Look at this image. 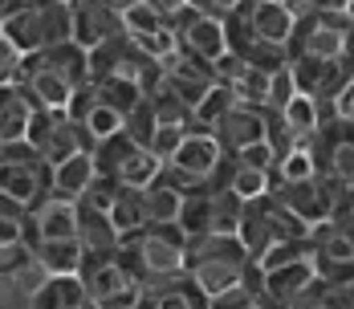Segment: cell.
I'll list each match as a JSON object with an SVG mask.
<instances>
[{
	"label": "cell",
	"instance_id": "obj_1",
	"mask_svg": "<svg viewBox=\"0 0 354 309\" xmlns=\"http://www.w3.org/2000/svg\"><path fill=\"white\" fill-rule=\"evenodd\" d=\"M187 236L179 224H147L142 232L122 241L118 261L135 273L142 293H159L187 277Z\"/></svg>",
	"mask_w": 354,
	"mask_h": 309
},
{
	"label": "cell",
	"instance_id": "obj_2",
	"mask_svg": "<svg viewBox=\"0 0 354 309\" xmlns=\"http://www.w3.org/2000/svg\"><path fill=\"white\" fill-rule=\"evenodd\" d=\"M248 269H252V256L241 236H200L187 244V277L208 301L236 289Z\"/></svg>",
	"mask_w": 354,
	"mask_h": 309
},
{
	"label": "cell",
	"instance_id": "obj_3",
	"mask_svg": "<svg viewBox=\"0 0 354 309\" xmlns=\"http://www.w3.org/2000/svg\"><path fill=\"white\" fill-rule=\"evenodd\" d=\"M0 41L17 45L25 57H33L41 49L66 45L73 41V12L70 4H53V0H33L29 8L12 12L0 21Z\"/></svg>",
	"mask_w": 354,
	"mask_h": 309
},
{
	"label": "cell",
	"instance_id": "obj_4",
	"mask_svg": "<svg viewBox=\"0 0 354 309\" xmlns=\"http://www.w3.org/2000/svg\"><path fill=\"white\" fill-rule=\"evenodd\" d=\"M0 196L25 204L29 212L45 196H53V167L37 155L29 142L0 147Z\"/></svg>",
	"mask_w": 354,
	"mask_h": 309
},
{
	"label": "cell",
	"instance_id": "obj_5",
	"mask_svg": "<svg viewBox=\"0 0 354 309\" xmlns=\"http://www.w3.org/2000/svg\"><path fill=\"white\" fill-rule=\"evenodd\" d=\"M25 142L33 147L49 167H57V163H66L73 155H86V151L98 147L94 135L86 131V122H77L70 110H37Z\"/></svg>",
	"mask_w": 354,
	"mask_h": 309
},
{
	"label": "cell",
	"instance_id": "obj_6",
	"mask_svg": "<svg viewBox=\"0 0 354 309\" xmlns=\"http://www.w3.org/2000/svg\"><path fill=\"white\" fill-rule=\"evenodd\" d=\"M224 147L216 142L212 131H204V127H192L187 138L179 142L176 159L163 167V183H171L179 191H196V187H208L220 167H224Z\"/></svg>",
	"mask_w": 354,
	"mask_h": 309
},
{
	"label": "cell",
	"instance_id": "obj_7",
	"mask_svg": "<svg viewBox=\"0 0 354 309\" xmlns=\"http://www.w3.org/2000/svg\"><path fill=\"white\" fill-rule=\"evenodd\" d=\"M139 82L142 90L151 94L159 82H163V66L155 57H147L131 37H114L106 45H98L90 53V82Z\"/></svg>",
	"mask_w": 354,
	"mask_h": 309
},
{
	"label": "cell",
	"instance_id": "obj_8",
	"mask_svg": "<svg viewBox=\"0 0 354 309\" xmlns=\"http://www.w3.org/2000/svg\"><path fill=\"white\" fill-rule=\"evenodd\" d=\"M94 163H98V175H102V179L127 183V187H142V191L163 179V163H159L147 147L131 142L127 131L106 138V142H98V147H94Z\"/></svg>",
	"mask_w": 354,
	"mask_h": 309
},
{
	"label": "cell",
	"instance_id": "obj_9",
	"mask_svg": "<svg viewBox=\"0 0 354 309\" xmlns=\"http://www.w3.org/2000/svg\"><path fill=\"white\" fill-rule=\"evenodd\" d=\"M45 285H49V273L37 261L33 244L0 248V309H33Z\"/></svg>",
	"mask_w": 354,
	"mask_h": 309
},
{
	"label": "cell",
	"instance_id": "obj_10",
	"mask_svg": "<svg viewBox=\"0 0 354 309\" xmlns=\"http://www.w3.org/2000/svg\"><path fill=\"white\" fill-rule=\"evenodd\" d=\"M82 285H86V297H90L94 309H135L142 297V285L135 281V273L118 256H110V261H86Z\"/></svg>",
	"mask_w": 354,
	"mask_h": 309
},
{
	"label": "cell",
	"instance_id": "obj_11",
	"mask_svg": "<svg viewBox=\"0 0 354 309\" xmlns=\"http://www.w3.org/2000/svg\"><path fill=\"white\" fill-rule=\"evenodd\" d=\"M351 21L346 17H301L297 21V33L289 41V57H318L326 66H338L346 57V45H351Z\"/></svg>",
	"mask_w": 354,
	"mask_h": 309
},
{
	"label": "cell",
	"instance_id": "obj_12",
	"mask_svg": "<svg viewBox=\"0 0 354 309\" xmlns=\"http://www.w3.org/2000/svg\"><path fill=\"white\" fill-rule=\"evenodd\" d=\"M176 37H179V49L183 53H192V57H200V62H208V66H220L228 53H232V45H228V25L224 21H216V17H204V12H179L176 21Z\"/></svg>",
	"mask_w": 354,
	"mask_h": 309
},
{
	"label": "cell",
	"instance_id": "obj_13",
	"mask_svg": "<svg viewBox=\"0 0 354 309\" xmlns=\"http://www.w3.org/2000/svg\"><path fill=\"white\" fill-rule=\"evenodd\" d=\"M273 196H277L289 212H297L310 228L330 224L334 212H338V204H342V196L334 191V183H330L326 175L301 179V183H281V187H273Z\"/></svg>",
	"mask_w": 354,
	"mask_h": 309
},
{
	"label": "cell",
	"instance_id": "obj_14",
	"mask_svg": "<svg viewBox=\"0 0 354 309\" xmlns=\"http://www.w3.org/2000/svg\"><path fill=\"white\" fill-rule=\"evenodd\" d=\"M314 159H318V175L334 183V191L342 200H354V131L330 122L314 147Z\"/></svg>",
	"mask_w": 354,
	"mask_h": 309
},
{
	"label": "cell",
	"instance_id": "obj_15",
	"mask_svg": "<svg viewBox=\"0 0 354 309\" xmlns=\"http://www.w3.org/2000/svg\"><path fill=\"white\" fill-rule=\"evenodd\" d=\"M73 41L82 49H98L114 37H122V0H73Z\"/></svg>",
	"mask_w": 354,
	"mask_h": 309
},
{
	"label": "cell",
	"instance_id": "obj_16",
	"mask_svg": "<svg viewBox=\"0 0 354 309\" xmlns=\"http://www.w3.org/2000/svg\"><path fill=\"white\" fill-rule=\"evenodd\" d=\"M241 17H245V29L252 41L285 49V53H289V41H293L297 21H301L285 0H248L245 8H241Z\"/></svg>",
	"mask_w": 354,
	"mask_h": 309
},
{
	"label": "cell",
	"instance_id": "obj_17",
	"mask_svg": "<svg viewBox=\"0 0 354 309\" xmlns=\"http://www.w3.org/2000/svg\"><path fill=\"white\" fill-rule=\"evenodd\" d=\"M269 127H273V114H269V110L236 102L212 127V135H216V142L224 147V155H228V159H236V155L248 151L252 142H265V138H269Z\"/></svg>",
	"mask_w": 354,
	"mask_h": 309
},
{
	"label": "cell",
	"instance_id": "obj_18",
	"mask_svg": "<svg viewBox=\"0 0 354 309\" xmlns=\"http://www.w3.org/2000/svg\"><path fill=\"white\" fill-rule=\"evenodd\" d=\"M77 200H62V196H45L41 204L29 212V244L37 241H77Z\"/></svg>",
	"mask_w": 354,
	"mask_h": 309
},
{
	"label": "cell",
	"instance_id": "obj_19",
	"mask_svg": "<svg viewBox=\"0 0 354 309\" xmlns=\"http://www.w3.org/2000/svg\"><path fill=\"white\" fill-rule=\"evenodd\" d=\"M163 86L176 90L192 110H200V102L208 98V90L216 86V66L192 57V53H179V57H171V62L163 66Z\"/></svg>",
	"mask_w": 354,
	"mask_h": 309
},
{
	"label": "cell",
	"instance_id": "obj_20",
	"mask_svg": "<svg viewBox=\"0 0 354 309\" xmlns=\"http://www.w3.org/2000/svg\"><path fill=\"white\" fill-rule=\"evenodd\" d=\"M216 82H220V86H228L236 102L261 106V110L269 106V86H273V73L248 66L245 57H236V53H228V57L216 66Z\"/></svg>",
	"mask_w": 354,
	"mask_h": 309
},
{
	"label": "cell",
	"instance_id": "obj_21",
	"mask_svg": "<svg viewBox=\"0 0 354 309\" xmlns=\"http://www.w3.org/2000/svg\"><path fill=\"white\" fill-rule=\"evenodd\" d=\"M310 241H314V269H318V281H338V277L354 273V244L334 228V220L310 228Z\"/></svg>",
	"mask_w": 354,
	"mask_h": 309
},
{
	"label": "cell",
	"instance_id": "obj_22",
	"mask_svg": "<svg viewBox=\"0 0 354 309\" xmlns=\"http://www.w3.org/2000/svg\"><path fill=\"white\" fill-rule=\"evenodd\" d=\"M21 90L33 98L37 110H70L73 98H77V86H70L62 73H53V69L45 66V62H37V57H29V62H25Z\"/></svg>",
	"mask_w": 354,
	"mask_h": 309
},
{
	"label": "cell",
	"instance_id": "obj_23",
	"mask_svg": "<svg viewBox=\"0 0 354 309\" xmlns=\"http://www.w3.org/2000/svg\"><path fill=\"white\" fill-rule=\"evenodd\" d=\"M77 241H82L90 261H110L122 252V232L114 228V220L102 207L90 204H82V212H77Z\"/></svg>",
	"mask_w": 354,
	"mask_h": 309
},
{
	"label": "cell",
	"instance_id": "obj_24",
	"mask_svg": "<svg viewBox=\"0 0 354 309\" xmlns=\"http://www.w3.org/2000/svg\"><path fill=\"white\" fill-rule=\"evenodd\" d=\"M70 114L77 118V122H86V131L94 135V142H106V138H114V135L127 131V118H122L114 106L102 102V98L94 94V86H82V90H77Z\"/></svg>",
	"mask_w": 354,
	"mask_h": 309
},
{
	"label": "cell",
	"instance_id": "obj_25",
	"mask_svg": "<svg viewBox=\"0 0 354 309\" xmlns=\"http://www.w3.org/2000/svg\"><path fill=\"white\" fill-rule=\"evenodd\" d=\"M37 106L21 86H0V147L8 142H25L33 127Z\"/></svg>",
	"mask_w": 354,
	"mask_h": 309
},
{
	"label": "cell",
	"instance_id": "obj_26",
	"mask_svg": "<svg viewBox=\"0 0 354 309\" xmlns=\"http://www.w3.org/2000/svg\"><path fill=\"white\" fill-rule=\"evenodd\" d=\"M269 207H273V196H265V200H252L245 204V216H241V228H236V236L241 244L248 248V256H252V265L273 248V220H269Z\"/></svg>",
	"mask_w": 354,
	"mask_h": 309
},
{
	"label": "cell",
	"instance_id": "obj_27",
	"mask_svg": "<svg viewBox=\"0 0 354 309\" xmlns=\"http://www.w3.org/2000/svg\"><path fill=\"white\" fill-rule=\"evenodd\" d=\"M98 183V163H94V151H86V155H73L66 163H57L53 167V196H62V200H86V191Z\"/></svg>",
	"mask_w": 354,
	"mask_h": 309
},
{
	"label": "cell",
	"instance_id": "obj_28",
	"mask_svg": "<svg viewBox=\"0 0 354 309\" xmlns=\"http://www.w3.org/2000/svg\"><path fill=\"white\" fill-rule=\"evenodd\" d=\"M106 216L114 220V228L122 232V241L135 236V232H142V228H147V191H142V187H127V183H114Z\"/></svg>",
	"mask_w": 354,
	"mask_h": 309
},
{
	"label": "cell",
	"instance_id": "obj_29",
	"mask_svg": "<svg viewBox=\"0 0 354 309\" xmlns=\"http://www.w3.org/2000/svg\"><path fill=\"white\" fill-rule=\"evenodd\" d=\"M33 252L49 277H82L86 261H90L82 241H37Z\"/></svg>",
	"mask_w": 354,
	"mask_h": 309
},
{
	"label": "cell",
	"instance_id": "obj_30",
	"mask_svg": "<svg viewBox=\"0 0 354 309\" xmlns=\"http://www.w3.org/2000/svg\"><path fill=\"white\" fill-rule=\"evenodd\" d=\"M228 191H236L245 204H252V200H265L269 191H273V175L265 171H252V167H245V163H236V159H224V167H220V175H216Z\"/></svg>",
	"mask_w": 354,
	"mask_h": 309
},
{
	"label": "cell",
	"instance_id": "obj_31",
	"mask_svg": "<svg viewBox=\"0 0 354 309\" xmlns=\"http://www.w3.org/2000/svg\"><path fill=\"white\" fill-rule=\"evenodd\" d=\"M179 228L187 241H200V236H212V196L208 187H196L183 196V212H179Z\"/></svg>",
	"mask_w": 354,
	"mask_h": 309
},
{
	"label": "cell",
	"instance_id": "obj_32",
	"mask_svg": "<svg viewBox=\"0 0 354 309\" xmlns=\"http://www.w3.org/2000/svg\"><path fill=\"white\" fill-rule=\"evenodd\" d=\"M77 306H90L82 277H49V285L37 293L33 309H77Z\"/></svg>",
	"mask_w": 354,
	"mask_h": 309
},
{
	"label": "cell",
	"instance_id": "obj_33",
	"mask_svg": "<svg viewBox=\"0 0 354 309\" xmlns=\"http://www.w3.org/2000/svg\"><path fill=\"white\" fill-rule=\"evenodd\" d=\"M147 102L155 106V114H159V127H179V131H192L196 127V110L179 98L176 90H167L163 82L147 94Z\"/></svg>",
	"mask_w": 354,
	"mask_h": 309
},
{
	"label": "cell",
	"instance_id": "obj_34",
	"mask_svg": "<svg viewBox=\"0 0 354 309\" xmlns=\"http://www.w3.org/2000/svg\"><path fill=\"white\" fill-rule=\"evenodd\" d=\"M183 196L187 191H179L171 183H155V187H147V224H179V212H183Z\"/></svg>",
	"mask_w": 354,
	"mask_h": 309
},
{
	"label": "cell",
	"instance_id": "obj_35",
	"mask_svg": "<svg viewBox=\"0 0 354 309\" xmlns=\"http://www.w3.org/2000/svg\"><path fill=\"white\" fill-rule=\"evenodd\" d=\"M90 86H94V94L106 106H114L122 118H131V114L147 102V90H142L139 82H122V77H118V82H90Z\"/></svg>",
	"mask_w": 354,
	"mask_h": 309
},
{
	"label": "cell",
	"instance_id": "obj_36",
	"mask_svg": "<svg viewBox=\"0 0 354 309\" xmlns=\"http://www.w3.org/2000/svg\"><path fill=\"white\" fill-rule=\"evenodd\" d=\"M171 21H163L151 4H122V33L131 41H147V37L163 33Z\"/></svg>",
	"mask_w": 354,
	"mask_h": 309
},
{
	"label": "cell",
	"instance_id": "obj_37",
	"mask_svg": "<svg viewBox=\"0 0 354 309\" xmlns=\"http://www.w3.org/2000/svg\"><path fill=\"white\" fill-rule=\"evenodd\" d=\"M318 175V159H314V151H306V147H293V151H285L281 163H277V171H273V187H281V183H301V179H314Z\"/></svg>",
	"mask_w": 354,
	"mask_h": 309
},
{
	"label": "cell",
	"instance_id": "obj_38",
	"mask_svg": "<svg viewBox=\"0 0 354 309\" xmlns=\"http://www.w3.org/2000/svg\"><path fill=\"white\" fill-rule=\"evenodd\" d=\"M330 69L334 66H326V62H318V57H289V73H293V82H297V94H310V98L322 94Z\"/></svg>",
	"mask_w": 354,
	"mask_h": 309
},
{
	"label": "cell",
	"instance_id": "obj_39",
	"mask_svg": "<svg viewBox=\"0 0 354 309\" xmlns=\"http://www.w3.org/2000/svg\"><path fill=\"white\" fill-rule=\"evenodd\" d=\"M297 261H314V241H281V244H273L257 265H261V273H273V269L297 265Z\"/></svg>",
	"mask_w": 354,
	"mask_h": 309
},
{
	"label": "cell",
	"instance_id": "obj_40",
	"mask_svg": "<svg viewBox=\"0 0 354 309\" xmlns=\"http://www.w3.org/2000/svg\"><path fill=\"white\" fill-rule=\"evenodd\" d=\"M159 309H208V297L192 285V277H183L176 285H167V289H159V293H151Z\"/></svg>",
	"mask_w": 354,
	"mask_h": 309
},
{
	"label": "cell",
	"instance_id": "obj_41",
	"mask_svg": "<svg viewBox=\"0 0 354 309\" xmlns=\"http://www.w3.org/2000/svg\"><path fill=\"white\" fill-rule=\"evenodd\" d=\"M232 106H236V98H232V90L216 82L212 90H208V98L200 102V110H196V127L212 131V127L220 122V118H224V114H228V110H232Z\"/></svg>",
	"mask_w": 354,
	"mask_h": 309
},
{
	"label": "cell",
	"instance_id": "obj_42",
	"mask_svg": "<svg viewBox=\"0 0 354 309\" xmlns=\"http://www.w3.org/2000/svg\"><path fill=\"white\" fill-rule=\"evenodd\" d=\"M155 135H159V114H155V106H151V102H142L139 110H135V114L127 118V138L151 151Z\"/></svg>",
	"mask_w": 354,
	"mask_h": 309
},
{
	"label": "cell",
	"instance_id": "obj_43",
	"mask_svg": "<svg viewBox=\"0 0 354 309\" xmlns=\"http://www.w3.org/2000/svg\"><path fill=\"white\" fill-rule=\"evenodd\" d=\"M236 163H245V167H252V171L273 175V171H277V163H281V151L273 147V138H265V142H252L248 151H241V155H236Z\"/></svg>",
	"mask_w": 354,
	"mask_h": 309
},
{
	"label": "cell",
	"instance_id": "obj_44",
	"mask_svg": "<svg viewBox=\"0 0 354 309\" xmlns=\"http://www.w3.org/2000/svg\"><path fill=\"white\" fill-rule=\"evenodd\" d=\"M25 53L17 49V45H8V41H0V86H21V77H25Z\"/></svg>",
	"mask_w": 354,
	"mask_h": 309
},
{
	"label": "cell",
	"instance_id": "obj_45",
	"mask_svg": "<svg viewBox=\"0 0 354 309\" xmlns=\"http://www.w3.org/2000/svg\"><path fill=\"white\" fill-rule=\"evenodd\" d=\"M297 98V82H293V73H289V66L281 69V73H273V86H269V114H281L285 106Z\"/></svg>",
	"mask_w": 354,
	"mask_h": 309
},
{
	"label": "cell",
	"instance_id": "obj_46",
	"mask_svg": "<svg viewBox=\"0 0 354 309\" xmlns=\"http://www.w3.org/2000/svg\"><path fill=\"white\" fill-rule=\"evenodd\" d=\"M322 297H326V309H354V273L322 281Z\"/></svg>",
	"mask_w": 354,
	"mask_h": 309
},
{
	"label": "cell",
	"instance_id": "obj_47",
	"mask_svg": "<svg viewBox=\"0 0 354 309\" xmlns=\"http://www.w3.org/2000/svg\"><path fill=\"white\" fill-rule=\"evenodd\" d=\"M248 0H187L192 12H204V17H216V21H232Z\"/></svg>",
	"mask_w": 354,
	"mask_h": 309
},
{
	"label": "cell",
	"instance_id": "obj_48",
	"mask_svg": "<svg viewBox=\"0 0 354 309\" xmlns=\"http://www.w3.org/2000/svg\"><path fill=\"white\" fill-rule=\"evenodd\" d=\"M330 122H338L342 131H354V82L342 90V98L334 102V110H330Z\"/></svg>",
	"mask_w": 354,
	"mask_h": 309
},
{
	"label": "cell",
	"instance_id": "obj_49",
	"mask_svg": "<svg viewBox=\"0 0 354 309\" xmlns=\"http://www.w3.org/2000/svg\"><path fill=\"white\" fill-rule=\"evenodd\" d=\"M122 4H151L163 21H176L179 12H187V0H122Z\"/></svg>",
	"mask_w": 354,
	"mask_h": 309
},
{
	"label": "cell",
	"instance_id": "obj_50",
	"mask_svg": "<svg viewBox=\"0 0 354 309\" xmlns=\"http://www.w3.org/2000/svg\"><path fill=\"white\" fill-rule=\"evenodd\" d=\"M334 228L354 244V200H342V204H338V212H334Z\"/></svg>",
	"mask_w": 354,
	"mask_h": 309
},
{
	"label": "cell",
	"instance_id": "obj_51",
	"mask_svg": "<svg viewBox=\"0 0 354 309\" xmlns=\"http://www.w3.org/2000/svg\"><path fill=\"white\" fill-rule=\"evenodd\" d=\"M293 309H326V297H322V281L310 289V293H301L297 301H293Z\"/></svg>",
	"mask_w": 354,
	"mask_h": 309
},
{
	"label": "cell",
	"instance_id": "obj_52",
	"mask_svg": "<svg viewBox=\"0 0 354 309\" xmlns=\"http://www.w3.org/2000/svg\"><path fill=\"white\" fill-rule=\"evenodd\" d=\"M33 0H0V21L4 17H12V12H21V8H29Z\"/></svg>",
	"mask_w": 354,
	"mask_h": 309
},
{
	"label": "cell",
	"instance_id": "obj_53",
	"mask_svg": "<svg viewBox=\"0 0 354 309\" xmlns=\"http://www.w3.org/2000/svg\"><path fill=\"white\" fill-rule=\"evenodd\" d=\"M135 309H159V301H155L151 293H142V297H139V306H135Z\"/></svg>",
	"mask_w": 354,
	"mask_h": 309
},
{
	"label": "cell",
	"instance_id": "obj_54",
	"mask_svg": "<svg viewBox=\"0 0 354 309\" xmlns=\"http://www.w3.org/2000/svg\"><path fill=\"white\" fill-rule=\"evenodd\" d=\"M346 66H351V73H354V29H351V45H346V57H342Z\"/></svg>",
	"mask_w": 354,
	"mask_h": 309
},
{
	"label": "cell",
	"instance_id": "obj_55",
	"mask_svg": "<svg viewBox=\"0 0 354 309\" xmlns=\"http://www.w3.org/2000/svg\"><path fill=\"white\" fill-rule=\"evenodd\" d=\"M53 4H73V0H53Z\"/></svg>",
	"mask_w": 354,
	"mask_h": 309
},
{
	"label": "cell",
	"instance_id": "obj_56",
	"mask_svg": "<svg viewBox=\"0 0 354 309\" xmlns=\"http://www.w3.org/2000/svg\"><path fill=\"white\" fill-rule=\"evenodd\" d=\"M77 309H94V306H77Z\"/></svg>",
	"mask_w": 354,
	"mask_h": 309
}]
</instances>
